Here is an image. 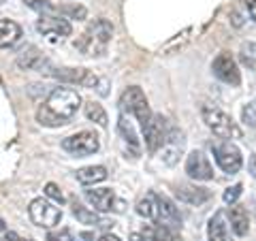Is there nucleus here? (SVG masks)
<instances>
[{
    "label": "nucleus",
    "mask_w": 256,
    "mask_h": 241,
    "mask_svg": "<svg viewBox=\"0 0 256 241\" xmlns=\"http://www.w3.org/2000/svg\"><path fill=\"white\" fill-rule=\"evenodd\" d=\"M82 107V96L73 88H54L47 100L36 109V122L47 128H60L68 124Z\"/></svg>",
    "instance_id": "obj_1"
},
{
    "label": "nucleus",
    "mask_w": 256,
    "mask_h": 241,
    "mask_svg": "<svg viewBox=\"0 0 256 241\" xmlns=\"http://www.w3.org/2000/svg\"><path fill=\"white\" fill-rule=\"evenodd\" d=\"M114 36V26L107 20H94L88 30L79 36V41H75V47L86 56H100L105 52L107 43Z\"/></svg>",
    "instance_id": "obj_2"
},
{
    "label": "nucleus",
    "mask_w": 256,
    "mask_h": 241,
    "mask_svg": "<svg viewBox=\"0 0 256 241\" xmlns=\"http://www.w3.org/2000/svg\"><path fill=\"white\" fill-rule=\"evenodd\" d=\"M201 116H203L205 126L210 128L216 136H220V139H239V136H242V130L235 126L233 118L228 114H224L222 109L214 107V105H203Z\"/></svg>",
    "instance_id": "obj_3"
},
{
    "label": "nucleus",
    "mask_w": 256,
    "mask_h": 241,
    "mask_svg": "<svg viewBox=\"0 0 256 241\" xmlns=\"http://www.w3.org/2000/svg\"><path fill=\"white\" fill-rule=\"evenodd\" d=\"M38 70L45 73V75H50V77H54V79H58V82H62V84L84 86V88H92V90L100 82V77L96 73H92V70H88V68H54V66H50V64L45 62Z\"/></svg>",
    "instance_id": "obj_4"
},
{
    "label": "nucleus",
    "mask_w": 256,
    "mask_h": 241,
    "mask_svg": "<svg viewBox=\"0 0 256 241\" xmlns=\"http://www.w3.org/2000/svg\"><path fill=\"white\" fill-rule=\"evenodd\" d=\"M120 109H122V114H132L139 120L141 126L152 118L148 98H146V94H143V90L139 86H130L122 92V96H120Z\"/></svg>",
    "instance_id": "obj_5"
},
{
    "label": "nucleus",
    "mask_w": 256,
    "mask_h": 241,
    "mask_svg": "<svg viewBox=\"0 0 256 241\" xmlns=\"http://www.w3.org/2000/svg\"><path fill=\"white\" fill-rule=\"evenodd\" d=\"M212 150H214V158L216 162H218V166L222 168L224 173H237L239 168H242L244 164V156L242 152H239V148L235 146L233 141H226V139H220L212 143Z\"/></svg>",
    "instance_id": "obj_6"
},
{
    "label": "nucleus",
    "mask_w": 256,
    "mask_h": 241,
    "mask_svg": "<svg viewBox=\"0 0 256 241\" xmlns=\"http://www.w3.org/2000/svg\"><path fill=\"white\" fill-rule=\"evenodd\" d=\"M28 216H30V220L36 224V226H41V228H54L56 224H60L62 220V212L56 207L54 203H50V200H45V198H34L30 203L28 207Z\"/></svg>",
    "instance_id": "obj_7"
},
{
    "label": "nucleus",
    "mask_w": 256,
    "mask_h": 241,
    "mask_svg": "<svg viewBox=\"0 0 256 241\" xmlns=\"http://www.w3.org/2000/svg\"><path fill=\"white\" fill-rule=\"evenodd\" d=\"M62 148L73 156H92L98 152L100 139H98V134L92 130H82V132L66 136V139L62 141Z\"/></svg>",
    "instance_id": "obj_8"
},
{
    "label": "nucleus",
    "mask_w": 256,
    "mask_h": 241,
    "mask_svg": "<svg viewBox=\"0 0 256 241\" xmlns=\"http://www.w3.org/2000/svg\"><path fill=\"white\" fill-rule=\"evenodd\" d=\"M212 73L214 77H218L220 82L228 86H239L242 84V70H239L235 58L228 52H222L214 58L212 62Z\"/></svg>",
    "instance_id": "obj_9"
},
{
    "label": "nucleus",
    "mask_w": 256,
    "mask_h": 241,
    "mask_svg": "<svg viewBox=\"0 0 256 241\" xmlns=\"http://www.w3.org/2000/svg\"><path fill=\"white\" fill-rule=\"evenodd\" d=\"M152 224H158V226H164L173 232H178L182 228V218L178 207L173 205V200L164 194H158L156 192V218Z\"/></svg>",
    "instance_id": "obj_10"
},
{
    "label": "nucleus",
    "mask_w": 256,
    "mask_h": 241,
    "mask_svg": "<svg viewBox=\"0 0 256 241\" xmlns=\"http://www.w3.org/2000/svg\"><path fill=\"white\" fill-rule=\"evenodd\" d=\"M184 146H186L184 132L180 130V128L171 126L169 132H166V136H164V141H162V146L158 148V154H160L158 158L162 160L166 166H173V164L180 160L182 152H184Z\"/></svg>",
    "instance_id": "obj_11"
},
{
    "label": "nucleus",
    "mask_w": 256,
    "mask_h": 241,
    "mask_svg": "<svg viewBox=\"0 0 256 241\" xmlns=\"http://www.w3.org/2000/svg\"><path fill=\"white\" fill-rule=\"evenodd\" d=\"M169 128L171 126H169V122H166V118L158 116V114H152V118L141 126L143 139H146V148L150 152H158V148L162 146L166 132H169Z\"/></svg>",
    "instance_id": "obj_12"
},
{
    "label": "nucleus",
    "mask_w": 256,
    "mask_h": 241,
    "mask_svg": "<svg viewBox=\"0 0 256 241\" xmlns=\"http://www.w3.org/2000/svg\"><path fill=\"white\" fill-rule=\"evenodd\" d=\"M36 30L50 41H62V38L70 36L73 26L68 20H64L62 15H41V20L36 22Z\"/></svg>",
    "instance_id": "obj_13"
},
{
    "label": "nucleus",
    "mask_w": 256,
    "mask_h": 241,
    "mask_svg": "<svg viewBox=\"0 0 256 241\" xmlns=\"http://www.w3.org/2000/svg\"><path fill=\"white\" fill-rule=\"evenodd\" d=\"M186 173H188V178L194 182L214 180V166L210 162V158L205 156V152H201V150L190 152L186 158Z\"/></svg>",
    "instance_id": "obj_14"
},
{
    "label": "nucleus",
    "mask_w": 256,
    "mask_h": 241,
    "mask_svg": "<svg viewBox=\"0 0 256 241\" xmlns=\"http://www.w3.org/2000/svg\"><path fill=\"white\" fill-rule=\"evenodd\" d=\"M175 196H178L180 203L198 207L212 198V192L207 188L196 186V184H178V186H175Z\"/></svg>",
    "instance_id": "obj_15"
},
{
    "label": "nucleus",
    "mask_w": 256,
    "mask_h": 241,
    "mask_svg": "<svg viewBox=\"0 0 256 241\" xmlns=\"http://www.w3.org/2000/svg\"><path fill=\"white\" fill-rule=\"evenodd\" d=\"M86 200L94 207L96 214H105L111 212L116 205V192L111 188H92V190H86Z\"/></svg>",
    "instance_id": "obj_16"
},
{
    "label": "nucleus",
    "mask_w": 256,
    "mask_h": 241,
    "mask_svg": "<svg viewBox=\"0 0 256 241\" xmlns=\"http://www.w3.org/2000/svg\"><path fill=\"white\" fill-rule=\"evenodd\" d=\"M207 239L210 241H233L228 235V224H226V214L216 212L212 216L210 224H207Z\"/></svg>",
    "instance_id": "obj_17"
},
{
    "label": "nucleus",
    "mask_w": 256,
    "mask_h": 241,
    "mask_svg": "<svg viewBox=\"0 0 256 241\" xmlns=\"http://www.w3.org/2000/svg\"><path fill=\"white\" fill-rule=\"evenodd\" d=\"M228 222L237 237H246L248 232H250V218H248V212L242 205L235 203L228 207Z\"/></svg>",
    "instance_id": "obj_18"
},
{
    "label": "nucleus",
    "mask_w": 256,
    "mask_h": 241,
    "mask_svg": "<svg viewBox=\"0 0 256 241\" xmlns=\"http://www.w3.org/2000/svg\"><path fill=\"white\" fill-rule=\"evenodd\" d=\"M107 168L102 164H90V166H82L79 171L75 173L77 182L82 184V186H94V184H100L107 180Z\"/></svg>",
    "instance_id": "obj_19"
},
{
    "label": "nucleus",
    "mask_w": 256,
    "mask_h": 241,
    "mask_svg": "<svg viewBox=\"0 0 256 241\" xmlns=\"http://www.w3.org/2000/svg\"><path fill=\"white\" fill-rule=\"evenodd\" d=\"M73 216L82 222V224H92V226H100V228H109L114 226V222L109 220H102L98 214H96L94 210H88V207H84L82 203H77V200H73Z\"/></svg>",
    "instance_id": "obj_20"
},
{
    "label": "nucleus",
    "mask_w": 256,
    "mask_h": 241,
    "mask_svg": "<svg viewBox=\"0 0 256 241\" xmlns=\"http://www.w3.org/2000/svg\"><path fill=\"white\" fill-rule=\"evenodd\" d=\"M22 38V26L13 20H0V47H13Z\"/></svg>",
    "instance_id": "obj_21"
},
{
    "label": "nucleus",
    "mask_w": 256,
    "mask_h": 241,
    "mask_svg": "<svg viewBox=\"0 0 256 241\" xmlns=\"http://www.w3.org/2000/svg\"><path fill=\"white\" fill-rule=\"evenodd\" d=\"M15 64H18V68H22V70H38L45 64V60H43V54L38 52L36 47H28V50H24L18 56Z\"/></svg>",
    "instance_id": "obj_22"
},
{
    "label": "nucleus",
    "mask_w": 256,
    "mask_h": 241,
    "mask_svg": "<svg viewBox=\"0 0 256 241\" xmlns=\"http://www.w3.org/2000/svg\"><path fill=\"white\" fill-rule=\"evenodd\" d=\"M141 241H180V235L158 224H148L141 232Z\"/></svg>",
    "instance_id": "obj_23"
},
{
    "label": "nucleus",
    "mask_w": 256,
    "mask_h": 241,
    "mask_svg": "<svg viewBox=\"0 0 256 241\" xmlns=\"http://www.w3.org/2000/svg\"><path fill=\"white\" fill-rule=\"evenodd\" d=\"M118 130H120V134H122V139L128 143V146L132 148V152H134V154H139V148H141V143H139V139H137V132H134L132 124L128 122L126 114H122V116H120V120H118Z\"/></svg>",
    "instance_id": "obj_24"
},
{
    "label": "nucleus",
    "mask_w": 256,
    "mask_h": 241,
    "mask_svg": "<svg viewBox=\"0 0 256 241\" xmlns=\"http://www.w3.org/2000/svg\"><path fill=\"white\" fill-rule=\"evenodd\" d=\"M137 214L143 216L146 220H152L154 222L156 218V192H148L139 203H137Z\"/></svg>",
    "instance_id": "obj_25"
},
{
    "label": "nucleus",
    "mask_w": 256,
    "mask_h": 241,
    "mask_svg": "<svg viewBox=\"0 0 256 241\" xmlns=\"http://www.w3.org/2000/svg\"><path fill=\"white\" fill-rule=\"evenodd\" d=\"M86 118L90 120V122H96L98 126L105 128L107 126V111L102 109V105H98V102H86Z\"/></svg>",
    "instance_id": "obj_26"
},
{
    "label": "nucleus",
    "mask_w": 256,
    "mask_h": 241,
    "mask_svg": "<svg viewBox=\"0 0 256 241\" xmlns=\"http://www.w3.org/2000/svg\"><path fill=\"white\" fill-rule=\"evenodd\" d=\"M58 13L64 20H86L88 18L86 6H82V4H62V6H58Z\"/></svg>",
    "instance_id": "obj_27"
},
{
    "label": "nucleus",
    "mask_w": 256,
    "mask_h": 241,
    "mask_svg": "<svg viewBox=\"0 0 256 241\" xmlns=\"http://www.w3.org/2000/svg\"><path fill=\"white\" fill-rule=\"evenodd\" d=\"M28 6L30 9H34V11H38L41 15H60L58 6H56L52 0H28Z\"/></svg>",
    "instance_id": "obj_28"
},
{
    "label": "nucleus",
    "mask_w": 256,
    "mask_h": 241,
    "mask_svg": "<svg viewBox=\"0 0 256 241\" xmlns=\"http://www.w3.org/2000/svg\"><path fill=\"white\" fill-rule=\"evenodd\" d=\"M190 32H192V28H186V30L182 32V34H178V36H175L171 43H166V45H164V54H175V52H178V47L182 50V47L188 43V38H190Z\"/></svg>",
    "instance_id": "obj_29"
},
{
    "label": "nucleus",
    "mask_w": 256,
    "mask_h": 241,
    "mask_svg": "<svg viewBox=\"0 0 256 241\" xmlns=\"http://www.w3.org/2000/svg\"><path fill=\"white\" fill-rule=\"evenodd\" d=\"M242 122L248 128H254L256 126V100H250L248 105L242 109Z\"/></svg>",
    "instance_id": "obj_30"
},
{
    "label": "nucleus",
    "mask_w": 256,
    "mask_h": 241,
    "mask_svg": "<svg viewBox=\"0 0 256 241\" xmlns=\"http://www.w3.org/2000/svg\"><path fill=\"white\" fill-rule=\"evenodd\" d=\"M242 60H244V64H248V68L256 66V45L254 43L242 45Z\"/></svg>",
    "instance_id": "obj_31"
},
{
    "label": "nucleus",
    "mask_w": 256,
    "mask_h": 241,
    "mask_svg": "<svg viewBox=\"0 0 256 241\" xmlns=\"http://www.w3.org/2000/svg\"><path fill=\"white\" fill-rule=\"evenodd\" d=\"M47 241H75V235L68 228H52L47 232Z\"/></svg>",
    "instance_id": "obj_32"
},
{
    "label": "nucleus",
    "mask_w": 256,
    "mask_h": 241,
    "mask_svg": "<svg viewBox=\"0 0 256 241\" xmlns=\"http://www.w3.org/2000/svg\"><path fill=\"white\" fill-rule=\"evenodd\" d=\"M242 192H244V186H242V184H235V186L226 188V190H224V194H222L224 203H226V205H235V203H237V198L242 196Z\"/></svg>",
    "instance_id": "obj_33"
},
{
    "label": "nucleus",
    "mask_w": 256,
    "mask_h": 241,
    "mask_svg": "<svg viewBox=\"0 0 256 241\" xmlns=\"http://www.w3.org/2000/svg\"><path fill=\"white\" fill-rule=\"evenodd\" d=\"M45 196L47 198H52L54 200V203H64V194H62V190H60V186H58V184H54V182H50V184H47V186H45Z\"/></svg>",
    "instance_id": "obj_34"
},
{
    "label": "nucleus",
    "mask_w": 256,
    "mask_h": 241,
    "mask_svg": "<svg viewBox=\"0 0 256 241\" xmlns=\"http://www.w3.org/2000/svg\"><path fill=\"white\" fill-rule=\"evenodd\" d=\"M248 168H250V175L256 180V152L250 156V162H248Z\"/></svg>",
    "instance_id": "obj_35"
},
{
    "label": "nucleus",
    "mask_w": 256,
    "mask_h": 241,
    "mask_svg": "<svg viewBox=\"0 0 256 241\" xmlns=\"http://www.w3.org/2000/svg\"><path fill=\"white\" fill-rule=\"evenodd\" d=\"M230 18H233L230 22H233V26H235V28H242V26H244V20H242V15H239L237 11L230 13Z\"/></svg>",
    "instance_id": "obj_36"
},
{
    "label": "nucleus",
    "mask_w": 256,
    "mask_h": 241,
    "mask_svg": "<svg viewBox=\"0 0 256 241\" xmlns=\"http://www.w3.org/2000/svg\"><path fill=\"white\" fill-rule=\"evenodd\" d=\"M248 4V13L252 15V20H256V0H246Z\"/></svg>",
    "instance_id": "obj_37"
},
{
    "label": "nucleus",
    "mask_w": 256,
    "mask_h": 241,
    "mask_svg": "<svg viewBox=\"0 0 256 241\" xmlns=\"http://www.w3.org/2000/svg\"><path fill=\"white\" fill-rule=\"evenodd\" d=\"M96 241H120V239H118L116 235H109V232H107V235H100Z\"/></svg>",
    "instance_id": "obj_38"
},
{
    "label": "nucleus",
    "mask_w": 256,
    "mask_h": 241,
    "mask_svg": "<svg viewBox=\"0 0 256 241\" xmlns=\"http://www.w3.org/2000/svg\"><path fill=\"white\" fill-rule=\"evenodd\" d=\"M82 239H86V241H96L92 232H82Z\"/></svg>",
    "instance_id": "obj_39"
},
{
    "label": "nucleus",
    "mask_w": 256,
    "mask_h": 241,
    "mask_svg": "<svg viewBox=\"0 0 256 241\" xmlns=\"http://www.w3.org/2000/svg\"><path fill=\"white\" fill-rule=\"evenodd\" d=\"M4 228H6V224H4V220H2V218H0V232H2Z\"/></svg>",
    "instance_id": "obj_40"
},
{
    "label": "nucleus",
    "mask_w": 256,
    "mask_h": 241,
    "mask_svg": "<svg viewBox=\"0 0 256 241\" xmlns=\"http://www.w3.org/2000/svg\"><path fill=\"white\" fill-rule=\"evenodd\" d=\"M130 239L132 241H141V235H130Z\"/></svg>",
    "instance_id": "obj_41"
},
{
    "label": "nucleus",
    "mask_w": 256,
    "mask_h": 241,
    "mask_svg": "<svg viewBox=\"0 0 256 241\" xmlns=\"http://www.w3.org/2000/svg\"><path fill=\"white\" fill-rule=\"evenodd\" d=\"M4 2H6V0H0V4H4Z\"/></svg>",
    "instance_id": "obj_42"
},
{
    "label": "nucleus",
    "mask_w": 256,
    "mask_h": 241,
    "mask_svg": "<svg viewBox=\"0 0 256 241\" xmlns=\"http://www.w3.org/2000/svg\"><path fill=\"white\" fill-rule=\"evenodd\" d=\"M26 2H28V0H26Z\"/></svg>",
    "instance_id": "obj_43"
},
{
    "label": "nucleus",
    "mask_w": 256,
    "mask_h": 241,
    "mask_svg": "<svg viewBox=\"0 0 256 241\" xmlns=\"http://www.w3.org/2000/svg\"><path fill=\"white\" fill-rule=\"evenodd\" d=\"M4 241H6V239H4Z\"/></svg>",
    "instance_id": "obj_44"
}]
</instances>
